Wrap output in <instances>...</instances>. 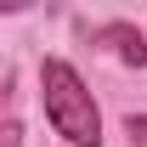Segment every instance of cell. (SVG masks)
Listing matches in <instances>:
<instances>
[{
	"instance_id": "cell-1",
	"label": "cell",
	"mask_w": 147,
	"mask_h": 147,
	"mask_svg": "<svg viewBox=\"0 0 147 147\" xmlns=\"http://www.w3.org/2000/svg\"><path fill=\"white\" fill-rule=\"evenodd\" d=\"M40 96H45V119L57 125V136H68L74 147H102V113H96L85 79L62 57L40 62Z\"/></svg>"
},
{
	"instance_id": "cell-2",
	"label": "cell",
	"mask_w": 147,
	"mask_h": 147,
	"mask_svg": "<svg viewBox=\"0 0 147 147\" xmlns=\"http://www.w3.org/2000/svg\"><path fill=\"white\" fill-rule=\"evenodd\" d=\"M102 40H108L113 51H119V62H130V68H142V62H147V34H136L130 23H108Z\"/></svg>"
},
{
	"instance_id": "cell-3",
	"label": "cell",
	"mask_w": 147,
	"mask_h": 147,
	"mask_svg": "<svg viewBox=\"0 0 147 147\" xmlns=\"http://www.w3.org/2000/svg\"><path fill=\"white\" fill-rule=\"evenodd\" d=\"M125 130H130V142H136V147H147V113H130Z\"/></svg>"
},
{
	"instance_id": "cell-4",
	"label": "cell",
	"mask_w": 147,
	"mask_h": 147,
	"mask_svg": "<svg viewBox=\"0 0 147 147\" xmlns=\"http://www.w3.org/2000/svg\"><path fill=\"white\" fill-rule=\"evenodd\" d=\"M0 147H23V125L6 119V125H0Z\"/></svg>"
}]
</instances>
